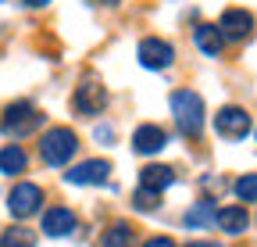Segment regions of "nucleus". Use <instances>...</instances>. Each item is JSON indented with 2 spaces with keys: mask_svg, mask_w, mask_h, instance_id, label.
<instances>
[{
  "mask_svg": "<svg viewBox=\"0 0 257 247\" xmlns=\"http://www.w3.org/2000/svg\"><path fill=\"white\" fill-rule=\"evenodd\" d=\"M172 115L182 136H200L204 133V97L193 90H175L172 94Z\"/></svg>",
  "mask_w": 257,
  "mask_h": 247,
  "instance_id": "f257e3e1",
  "label": "nucleus"
},
{
  "mask_svg": "<svg viewBox=\"0 0 257 247\" xmlns=\"http://www.w3.org/2000/svg\"><path fill=\"white\" fill-rule=\"evenodd\" d=\"M75 150H79V136L72 129H64V126L43 133V140H40V154H43V161L50 169H64L75 158Z\"/></svg>",
  "mask_w": 257,
  "mask_h": 247,
  "instance_id": "f03ea898",
  "label": "nucleus"
},
{
  "mask_svg": "<svg viewBox=\"0 0 257 247\" xmlns=\"http://www.w3.org/2000/svg\"><path fill=\"white\" fill-rule=\"evenodd\" d=\"M40 122H43V115H40V108L32 101H15V104L4 108V115H0V129L8 136H29Z\"/></svg>",
  "mask_w": 257,
  "mask_h": 247,
  "instance_id": "7ed1b4c3",
  "label": "nucleus"
},
{
  "mask_svg": "<svg viewBox=\"0 0 257 247\" xmlns=\"http://www.w3.org/2000/svg\"><path fill=\"white\" fill-rule=\"evenodd\" d=\"M43 208V190L36 183H18V187L8 194V211L15 219H29V215H36Z\"/></svg>",
  "mask_w": 257,
  "mask_h": 247,
  "instance_id": "20e7f679",
  "label": "nucleus"
},
{
  "mask_svg": "<svg viewBox=\"0 0 257 247\" xmlns=\"http://www.w3.org/2000/svg\"><path fill=\"white\" fill-rule=\"evenodd\" d=\"M72 104H75L79 115H100V111L107 108V90L96 83V79H82V83L75 86Z\"/></svg>",
  "mask_w": 257,
  "mask_h": 247,
  "instance_id": "39448f33",
  "label": "nucleus"
},
{
  "mask_svg": "<svg viewBox=\"0 0 257 247\" xmlns=\"http://www.w3.org/2000/svg\"><path fill=\"white\" fill-rule=\"evenodd\" d=\"M64 179L75 183V187H100V183L111 179V161H104V158H89V161L75 165L72 172H64Z\"/></svg>",
  "mask_w": 257,
  "mask_h": 247,
  "instance_id": "423d86ee",
  "label": "nucleus"
},
{
  "mask_svg": "<svg viewBox=\"0 0 257 247\" xmlns=\"http://www.w3.org/2000/svg\"><path fill=\"white\" fill-rule=\"evenodd\" d=\"M214 129H218V136H225V140H243V136L250 133V115H246L243 108H221V111L214 115Z\"/></svg>",
  "mask_w": 257,
  "mask_h": 247,
  "instance_id": "0eeeda50",
  "label": "nucleus"
},
{
  "mask_svg": "<svg viewBox=\"0 0 257 247\" xmlns=\"http://www.w3.org/2000/svg\"><path fill=\"white\" fill-rule=\"evenodd\" d=\"M175 61V50L168 40H157V36H147L140 43V65L143 68H168Z\"/></svg>",
  "mask_w": 257,
  "mask_h": 247,
  "instance_id": "6e6552de",
  "label": "nucleus"
},
{
  "mask_svg": "<svg viewBox=\"0 0 257 247\" xmlns=\"http://www.w3.org/2000/svg\"><path fill=\"white\" fill-rule=\"evenodd\" d=\"M218 29H221V36H229V40H246L253 33V15L243 11V8H229L221 15Z\"/></svg>",
  "mask_w": 257,
  "mask_h": 247,
  "instance_id": "1a4fd4ad",
  "label": "nucleus"
},
{
  "mask_svg": "<svg viewBox=\"0 0 257 247\" xmlns=\"http://www.w3.org/2000/svg\"><path fill=\"white\" fill-rule=\"evenodd\" d=\"M79 229V219H75V211L72 208H50L47 215H43V233L47 236H72Z\"/></svg>",
  "mask_w": 257,
  "mask_h": 247,
  "instance_id": "9d476101",
  "label": "nucleus"
},
{
  "mask_svg": "<svg viewBox=\"0 0 257 247\" xmlns=\"http://www.w3.org/2000/svg\"><path fill=\"white\" fill-rule=\"evenodd\" d=\"M214 222H218V229H225L229 236H239V233H246V226H250V215H246V208L243 204H229V208H218L214 211Z\"/></svg>",
  "mask_w": 257,
  "mask_h": 247,
  "instance_id": "9b49d317",
  "label": "nucleus"
},
{
  "mask_svg": "<svg viewBox=\"0 0 257 247\" xmlns=\"http://www.w3.org/2000/svg\"><path fill=\"white\" fill-rule=\"evenodd\" d=\"M165 143H168V133L161 126H140L133 136L136 154H157V150H165Z\"/></svg>",
  "mask_w": 257,
  "mask_h": 247,
  "instance_id": "f8f14e48",
  "label": "nucleus"
},
{
  "mask_svg": "<svg viewBox=\"0 0 257 247\" xmlns=\"http://www.w3.org/2000/svg\"><path fill=\"white\" fill-rule=\"evenodd\" d=\"M193 43H197L200 54L218 57L221 47H225V36H221V29H218V25H197V29H193Z\"/></svg>",
  "mask_w": 257,
  "mask_h": 247,
  "instance_id": "ddd939ff",
  "label": "nucleus"
},
{
  "mask_svg": "<svg viewBox=\"0 0 257 247\" xmlns=\"http://www.w3.org/2000/svg\"><path fill=\"white\" fill-rule=\"evenodd\" d=\"M175 183V169H168V165H147L143 172H140V187H147V190H168Z\"/></svg>",
  "mask_w": 257,
  "mask_h": 247,
  "instance_id": "4468645a",
  "label": "nucleus"
},
{
  "mask_svg": "<svg viewBox=\"0 0 257 247\" xmlns=\"http://www.w3.org/2000/svg\"><path fill=\"white\" fill-rule=\"evenodd\" d=\"M25 165H29V154L18 143L0 147V172H4V176H18V172H25Z\"/></svg>",
  "mask_w": 257,
  "mask_h": 247,
  "instance_id": "2eb2a0df",
  "label": "nucleus"
},
{
  "mask_svg": "<svg viewBox=\"0 0 257 247\" xmlns=\"http://www.w3.org/2000/svg\"><path fill=\"white\" fill-rule=\"evenodd\" d=\"M100 247H133V226H128V222H114L111 229H104Z\"/></svg>",
  "mask_w": 257,
  "mask_h": 247,
  "instance_id": "dca6fc26",
  "label": "nucleus"
},
{
  "mask_svg": "<svg viewBox=\"0 0 257 247\" xmlns=\"http://www.w3.org/2000/svg\"><path fill=\"white\" fill-rule=\"evenodd\" d=\"M0 247H36V233L25 226H11L0 233Z\"/></svg>",
  "mask_w": 257,
  "mask_h": 247,
  "instance_id": "f3484780",
  "label": "nucleus"
},
{
  "mask_svg": "<svg viewBox=\"0 0 257 247\" xmlns=\"http://www.w3.org/2000/svg\"><path fill=\"white\" fill-rule=\"evenodd\" d=\"M211 219H214V204H211V201H200L197 208L186 211V226H189V229H200V226H207Z\"/></svg>",
  "mask_w": 257,
  "mask_h": 247,
  "instance_id": "a211bd4d",
  "label": "nucleus"
},
{
  "mask_svg": "<svg viewBox=\"0 0 257 247\" xmlns=\"http://www.w3.org/2000/svg\"><path fill=\"white\" fill-rule=\"evenodd\" d=\"M232 190L239 201H257V176H239Z\"/></svg>",
  "mask_w": 257,
  "mask_h": 247,
  "instance_id": "6ab92c4d",
  "label": "nucleus"
},
{
  "mask_svg": "<svg viewBox=\"0 0 257 247\" xmlns=\"http://www.w3.org/2000/svg\"><path fill=\"white\" fill-rule=\"evenodd\" d=\"M133 204H136L140 211H157V204H161V201H157V190H147V187H140Z\"/></svg>",
  "mask_w": 257,
  "mask_h": 247,
  "instance_id": "aec40b11",
  "label": "nucleus"
},
{
  "mask_svg": "<svg viewBox=\"0 0 257 247\" xmlns=\"http://www.w3.org/2000/svg\"><path fill=\"white\" fill-rule=\"evenodd\" d=\"M143 247H175V240H172V236H150Z\"/></svg>",
  "mask_w": 257,
  "mask_h": 247,
  "instance_id": "412c9836",
  "label": "nucleus"
},
{
  "mask_svg": "<svg viewBox=\"0 0 257 247\" xmlns=\"http://www.w3.org/2000/svg\"><path fill=\"white\" fill-rule=\"evenodd\" d=\"M96 140H100V143H107V147H111V140H114V133H111L107 126H100V129H96Z\"/></svg>",
  "mask_w": 257,
  "mask_h": 247,
  "instance_id": "4be33fe9",
  "label": "nucleus"
},
{
  "mask_svg": "<svg viewBox=\"0 0 257 247\" xmlns=\"http://www.w3.org/2000/svg\"><path fill=\"white\" fill-rule=\"evenodd\" d=\"M22 4H25V8H47L50 0H22Z\"/></svg>",
  "mask_w": 257,
  "mask_h": 247,
  "instance_id": "5701e85b",
  "label": "nucleus"
},
{
  "mask_svg": "<svg viewBox=\"0 0 257 247\" xmlns=\"http://www.w3.org/2000/svg\"><path fill=\"white\" fill-rule=\"evenodd\" d=\"M186 247H218V243H207V240H197V243H186Z\"/></svg>",
  "mask_w": 257,
  "mask_h": 247,
  "instance_id": "b1692460",
  "label": "nucleus"
}]
</instances>
